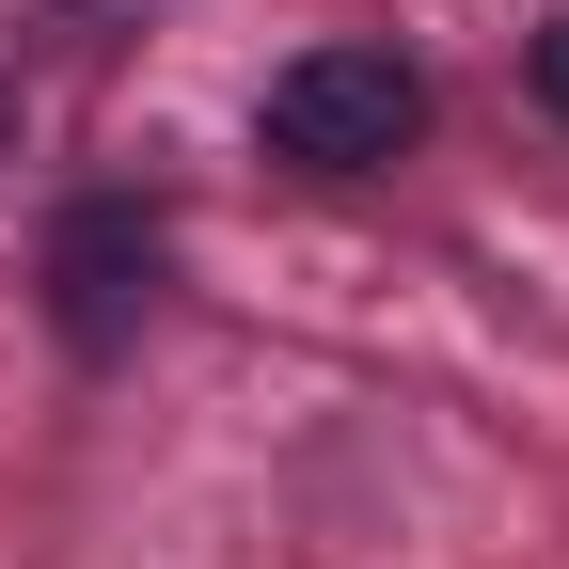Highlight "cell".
Masks as SVG:
<instances>
[{
    "mask_svg": "<svg viewBox=\"0 0 569 569\" xmlns=\"http://www.w3.org/2000/svg\"><path fill=\"white\" fill-rule=\"evenodd\" d=\"M253 127H269V159H301V174H396L427 142V80L396 48H301Z\"/></svg>",
    "mask_w": 569,
    "mask_h": 569,
    "instance_id": "6da1fadb",
    "label": "cell"
},
{
    "mask_svg": "<svg viewBox=\"0 0 569 569\" xmlns=\"http://www.w3.org/2000/svg\"><path fill=\"white\" fill-rule=\"evenodd\" d=\"M159 269H174L159 206H142V190H80V206L48 222V317H63V348L111 365V348L159 317Z\"/></svg>",
    "mask_w": 569,
    "mask_h": 569,
    "instance_id": "7a4b0ae2",
    "label": "cell"
},
{
    "mask_svg": "<svg viewBox=\"0 0 569 569\" xmlns=\"http://www.w3.org/2000/svg\"><path fill=\"white\" fill-rule=\"evenodd\" d=\"M538 111L569 127V17H538Z\"/></svg>",
    "mask_w": 569,
    "mask_h": 569,
    "instance_id": "3957f363",
    "label": "cell"
},
{
    "mask_svg": "<svg viewBox=\"0 0 569 569\" xmlns=\"http://www.w3.org/2000/svg\"><path fill=\"white\" fill-rule=\"evenodd\" d=\"M0 159H17V80H0Z\"/></svg>",
    "mask_w": 569,
    "mask_h": 569,
    "instance_id": "277c9868",
    "label": "cell"
}]
</instances>
